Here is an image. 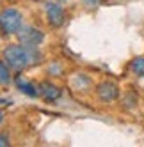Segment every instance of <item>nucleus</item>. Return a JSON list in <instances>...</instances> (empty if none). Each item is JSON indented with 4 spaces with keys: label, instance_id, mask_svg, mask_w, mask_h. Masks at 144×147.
<instances>
[{
    "label": "nucleus",
    "instance_id": "f8f14e48",
    "mask_svg": "<svg viewBox=\"0 0 144 147\" xmlns=\"http://www.w3.org/2000/svg\"><path fill=\"white\" fill-rule=\"evenodd\" d=\"M5 145H9V138L4 135H0V147H5Z\"/></svg>",
    "mask_w": 144,
    "mask_h": 147
},
{
    "label": "nucleus",
    "instance_id": "0eeeda50",
    "mask_svg": "<svg viewBox=\"0 0 144 147\" xmlns=\"http://www.w3.org/2000/svg\"><path fill=\"white\" fill-rule=\"evenodd\" d=\"M14 82H16V87H18V90L22 92V94H25V96H29V98H36V96H39V90H37V87L34 85L32 82L25 80L22 75H18Z\"/></svg>",
    "mask_w": 144,
    "mask_h": 147
},
{
    "label": "nucleus",
    "instance_id": "f257e3e1",
    "mask_svg": "<svg viewBox=\"0 0 144 147\" xmlns=\"http://www.w3.org/2000/svg\"><path fill=\"white\" fill-rule=\"evenodd\" d=\"M4 62L13 69H25L32 64H37L41 60V55L36 51V48H27L23 45H9L2 51Z\"/></svg>",
    "mask_w": 144,
    "mask_h": 147
},
{
    "label": "nucleus",
    "instance_id": "7ed1b4c3",
    "mask_svg": "<svg viewBox=\"0 0 144 147\" xmlns=\"http://www.w3.org/2000/svg\"><path fill=\"white\" fill-rule=\"evenodd\" d=\"M18 39H20V45H23L27 48H37L43 43L45 36L36 27H22L18 32Z\"/></svg>",
    "mask_w": 144,
    "mask_h": 147
},
{
    "label": "nucleus",
    "instance_id": "1a4fd4ad",
    "mask_svg": "<svg viewBox=\"0 0 144 147\" xmlns=\"http://www.w3.org/2000/svg\"><path fill=\"white\" fill-rule=\"evenodd\" d=\"M11 82V73H9V66L5 62H0V83L2 85H7Z\"/></svg>",
    "mask_w": 144,
    "mask_h": 147
},
{
    "label": "nucleus",
    "instance_id": "9b49d317",
    "mask_svg": "<svg viewBox=\"0 0 144 147\" xmlns=\"http://www.w3.org/2000/svg\"><path fill=\"white\" fill-rule=\"evenodd\" d=\"M125 105H126V107H135V105H137V96H135V94H128Z\"/></svg>",
    "mask_w": 144,
    "mask_h": 147
},
{
    "label": "nucleus",
    "instance_id": "39448f33",
    "mask_svg": "<svg viewBox=\"0 0 144 147\" xmlns=\"http://www.w3.org/2000/svg\"><path fill=\"white\" fill-rule=\"evenodd\" d=\"M45 14H46V22L52 27H60L64 23V9L55 2H46L45 4Z\"/></svg>",
    "mask_w": 144,
    "mask_h": 147
},
{
    "label": "nucleus",
    "instance_id": "f03ea898",
    "mask_svg": "<svg viewBox=\"0 0 144 147\" xmlns=\"http://www.w3.org/2000/svg\"><path fill=\"white\" fill-rule=\"evenodd\" d=\"M23 27V18L18 9L5 7L0 11V30L4 34H18Z\"/></svg>",
    "mask_w": 144,
    "mask_h": 147
},
{
    "label": "nucleus",
    "instance_id": "423d86ee",
    "mask_svg": "<svg viewBox=\"0 0 144 147\" xmlns=\"http://www.w3.org/2000/svg\"><path fill=\"white\" fill-rule=\"evenodd\" d=\"M37 90H39V96L45 101H55V99L60 98V94H62L57 85H54V83H50V82H41Z\"/></svg>",
    "mask_w": 144,
    "mask_h": 147
},
{
    "label": "nucleus",
    "instance_id": "9d476101",
    "mask_svg": "<svg viewBox=\"0 0 144 147\" xmlns=\"http://www.w3.org/2000/svg\"><path fill=\"white\" fill-rule=\"evenodd\" d=\"M84 2V5L87 7V9H94V7H98V5H101L105 2V0H82Z\"/></svg>",
    "mask_w": 144,
    "mask_h": 147
},
{
    "label": "nucleus",
    "instance_id": "20e7f679",
    "mask_svg": "<svg viewBox=\"0 0 144 147\" xmlns=\"http://www.w3.org/2000/svg\"><path fill=\"white\" fill-rule=\"evenodd\" d=\"M96 96H98L100 101H103V103H112V101L118 99L119 89H118V85L114 82H101L96 87Z\"/></svg>",
    "mask_w": 144,
    "mask_h": 147
},
{
    "label": "nucleus",
    "instance_id": "6e6552de",
    "mask_svg": "<svg viewBox=\"0 0 144 147\" xmlns=\"http://www.w3.org/2000/svg\"><path fill=\"white\" fill-rule=\"evenodd\" d=\"M130 71L133 75H137L141 78H144V57H137L130 62Z\"/></svg>",
    "mask_w": 144,
    "mask_h": 147
},
{
    "label": "nucleus",
    "instance_id": "ddd939ff",
    "mask_svg": "<svg viewBox=\"0 0 144 147\" xmlns=\"http://www.w3.org/2000/svg\"><path fill=\"white\" fill-rule=\"evenodd\" d=\"M2 121H4V112L0 110V122H2Z\"/></svg>",
    "mask_w": 144,
    "mask_h": 147
}]
</instances>
